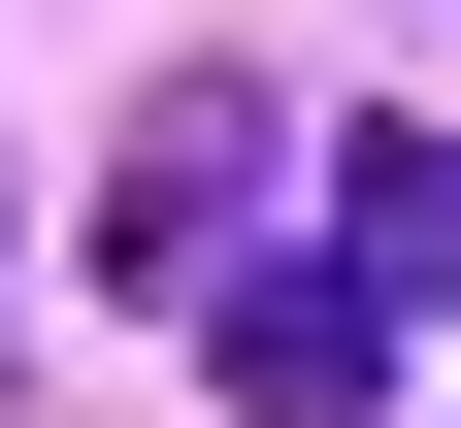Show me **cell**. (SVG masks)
<instances>
[{
    "label": "cell",
    "instance_id": "obj_1",
    "mask_svg": "<svg viewBox=\"0 0 461 428\" xmlns=\"http://www.w3.org/2000/svg\"><path fill=\"white\" fill-rule=\"evenodd\" d=\"M198 362H230V428H395V296L330 264V231L297 264H198Z\"/></svg>",
    "mask_w": 461,
    "mask_h": 428
},
{
    "label": "cell",
    "instance_id": "obj_2",
    "mask_svg": "<svg viewBox=\"0 0 461 428\" xmlns=\"http://www.w3.org/2000/svg\"><path fill=\"white\" fill-rule=\"evenodd\" d=\"M330 264L429 330V296H461V132H363V165H330Z\"/></svg>",
    "mask_w": 461,
    "mask_h": 428
},
{
    "label": "cell",
    "instance_id": "obj_3",
    "mask_svg": "<svg viewBox=\"0 0 461 428\" xmlns=\"http://www.w3.org/2000/svg\"><path fill=\"white\" fill-rule=\"evenodd\" d=\"M230 198H264V99L198 67V99H165V132H132V264H230Z\"/></svg>",
    "mask_w": 461,
    "mask_h": 428
}]
</instances>
